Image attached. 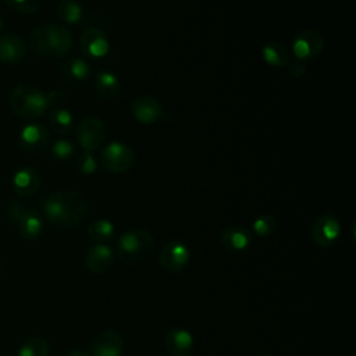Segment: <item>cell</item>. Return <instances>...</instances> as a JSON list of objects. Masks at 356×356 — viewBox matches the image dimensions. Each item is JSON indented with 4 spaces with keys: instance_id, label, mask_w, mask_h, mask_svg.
Returning <instances> with one entry per match:
<instances>
[{
    "instance_id": "28",
    "label": "cell",
    "mask_w": 356,
    "mask_h": 356,
    "mask_svg": "<svg viewBox=\"0 0 356 356\" xmlns=\"http://www.w3.org/2000/svg\"><path fill=\"white\" fill-rule=\"evenodd\" d=\"M51 153L60 161H70L75 156V146L67 139H58L53 143Z\"/></svg>"
},
{
    "instance_id": "34",
    "label": "cell",
    "mask_w": 356,
    "mask_h": 356,
    "mask_svg": "<svg viewBox=\"0 0 356 356\" xmlns=\"http://www.w3.org/2000/svg\"><path fill=\"white\" fill-rule=\"evenodd\" d=\"M67 356H90V353L83 350V349H74Z\"/></svg>"
},
{
    "instance_id": "19",
    "label": "cell",
    "mask_w": 356,
    "mask_h": 356,
    "mask_svg": "<svg viewBox=\"0 0 356 356\" xmlns=\"http://www.w3.org/2000/svg\"><path fill=\"white\" fill-rule=\"evenodd\" d=\"M261 56H263V60L271 67H285L292 60L289 47L275 40L268 42L267 44L263 46Z\"/></svg>"
},
{
    "instance_id": "25",
    "label": "cell",
    "mask_w": 356,
    "mask_h": 356,
    "mask_svg": "<svg viewBox=\"0 0 356 356\" xmlns=\"http://www.w3.org/2000/svg\"><path fill=\"white\" fill-rule=\"evenodd\" d=\"M74 124V117L72 114L60 107V108H54L50 114H49V125L58 134H67L71 131Z\"/></svg>"
},
{
    "instance_id": "7",
    "label": "cell",
    "mask_w": 356,
    "mask_h": 356,
    "mask_svg": "<svg viewBox=\"0 0 356 356\" xmlns=\"http://www.w3.org/2000/svg\"><path fill=\"white\" fill-rule=\"evenodd\" d=\"M325 46V38L316 29H303L298 32L291 44V50L296 60L309 61L318 57Z\"/></svg>"
},
{
    "instance_id": "10",
    "label": "cell",
    "mask_w": 356,
    "mask_h": 356,
    "mask_svg": "<svg viewBox=\"0 0 356 356\" xmlns=\"http://www.w3.org/2000/svg\"><path fill=\"white\" fill-rule=\"evenodd\" d=\"M79 46H81L82 54L89 60L103 58L110 51L108 38L99 28L83 29L79 39Z\"/></svg>"
},
{
    "instance_id": "12",
    "label": "cell",
    "mask_w": 356,
    "mask_h": 356,
    "mask_svg": "<svg viewBox=\"0 0 356 356\" xmlns=\"http://www.w3.org/2000/svg\"><path fill=\"white\" fill-rule=\"evenodd\" d=\"M93 356H122L124 339L115 330L97 332L90 345Z\"/></svg>"
},
{
    "instance_id": "4",
    "label": "cell",
    "mask_w": 356,
    "mask_h": 356,
    "mask_svg": "<svg viewBox=\"0 0 356 356\" xmlns=\"http://www.w3.org/2000/svg\"><path fill=\"white\" fill-rule=\"evenodd\" d=\"M153 245L154 239L149 231L135 228L125 231L124 234L120 235V238L117 239L115 249L117 254L122 260L132 263L146 257L153 249Z\"/></svg>"
},
{
    "instance_id": "27",
    "label": "cell",
    "mask_w": 356,
    "mask_h": 356,
    "mask_svg": "<svg viewBox=\"0 0 356 356\" xmlns=\"http://www.w3.org/2000/svg\"><path fill=\"white\" fill-rule=\"evenodd\" d=\"M277 228V220L274 216L271 214H263L259 216L254 221H253V232L260 236V238H266L274 234Z\"/></svg>"
},
{
    "instance_id": "20",
    "label": "cell",
    "mask_w": 356,
    "mask_h": 356,
    "mask_svg": "<svg viewBox=\"0 0 356 356\" xmlns=\"http://www.w3.org/2000/svg\"><path fill=\"white\" fill-rule=\"evenodd\" d=\"M18 231L22 238L32 241L36 239L43 229V221L40 214L36 210L26 209V211L22 214V217L18 220Z\"/></svg>"
},
{
    "instance_id": "30",
    "label": "cell",
    "mask_w": 356,
    "mask_h": 356,
    "mask_svg": "<svg viewBox=\"0 0 356 356\" xmlns=\"http://www.w3.org/2000/svg\"><path fill=\"white\" fill-rule=\"evenodd\" d=\"M7 7L19 14H32L39 8L40 0H4Z\"/></svg>"
},
{
    "instance_id": "6",
    "label": "cell",
    "mask_w": 356,
    "mask_h": 356,
    "mask_svg": "<svg viewBox=\"0 0 356 356\" xmlns=\"http://www.w3.org/2000/svg\"><path fill=\"white\" fill-rule=\"evenodd\" d=\"M100 164L108 172L122 174L134 167L135 153L125 143L114 140L102 149Z\"/></svg>"
},
{
    "instance_id": "22",
    "label": "cell",
    "mask_w": 356,
    "mask_h": 356,
    "mask_svg": "<svg viewBox=\"0 0 356 356\" xmlns=\"http://www.w3.org/2000/svg\"><path fill=\"white\" fill-rule=\"evenodd\" d=\"M114 224L107 218L93 220L88 227V236L95 243H106L114 235Z\"/></svg>"
},
{
    "instance_id": "24",
    "label": "cell",
    "mask_w": 356,
    "mask_h": 356,
    "mask_svg": "<svg viewBox=\"0 0 356 356\" xmlns=\"http://www.w3.org/2000/svg\"><path fill=\"white\" fill-rule=\"evenodd\" d=\"M57 17L67 24H78L83 18V8L76 0H63L57 6Z\"/></svg>"
},
{
    "instance_id": "14",
    "label": "cell",
    "mask_w": 356,
    "mask_h": 356,
    "mask_svg": "<svg viewBox=\"0 0 356 356\" xmlns=\"http://www.w3.org/2000/svg\"><path fill=\"white\" fill-rule=\"evenodd\" d=\"M114 261V250L107 243L92 245L85 254V266L95 274L107 273Z\"/></svg>"
},
{
    "instance_id": "32",
    "label": "cell",
    "mask_w": 356,
    "mask_h": 356,
    "mask_svg": "<svg viewBox=\"0 0 356 356\" xmlns=\"http://www.w3.org/2000/svg\"><path fill=\"white\" fill-rule=\"evenodd\" d=\"M25 211H26V207H24V204H21L18 202H11L6 209V213H7L8 218L14 222H18V220L22 217V214Z\"/></svg>"
},
{
    "instance_id": "9",
    "label": "cell",
    "mask_w": 356,
    "mask_h": 356,
    "mask_svg": "<svg viewBox=\"0 0 356 356\" xmlns=\"http://www.w3.org/2000/svg\"><path fill=\"white\" fill-rule=\"evenodd\" d=\"M341 235V222L332 213L320 214L312 225V239L321 248L332 246Z\"/></svg>"
},
{
    "instance_id": "5",
    "label": "cell",
    "mask_w": 356,
    "mask_h": 356,
    "mask_svg": "<svg viewBox=\"0 0 356 356\" xmlns=\"http://www.w3.org/2000/svg\"><path fill=\"white\" fill-rule=\"evenodd\" d=\"M76 139L83 150H97L107 139V127L103 120L96 115H85L79 120L76 129Z\"/></svg>"
},
{
    "instance_id": "8",
    "label": "cell",
    "mask_w": 356,
    "mask_h": 356,
    "mask_svg": "<svg viewBox=\"0 0 356 356\" xmlns=\"http://www.w3.org/2000/svg\"><path fill=\"white\" fill-rule=\"evenodd\" d=\"M191 260L189 248L178 239L165 242L159 250V261L161 267L170 273H181Z\"/></svg>"
},
{
    "instance_id": "21",
    "label": "cell",
    "mask_w": 356,
    "mask_h": 356,
    "mask_svg": "<svg viewBox=\"0 0 356 356\" xmlns=\"http://www.w3.org/2000/svg\"><path fill=\"white\" fill-rule=\"evenodd\" d=\"M95 89L103 99H114L120 93L121 83L118 76L111 71H102L95 78Z\"/></svg>"
},
{
    "instance_id": "11",
    "label": "cell",
    "mask_w": 356,
    "mask_h": 356,
    "mask_svg": "<svg viewBox=\"0 0 356 356\" xmlns=\"http://www.w3.org/2000/svg\"><path fill=\"white\" fill-rule=\"evenodd\" d=\"M132 117L145 125L154 124L163 115V107L157 99L149 95H140L131 102Z\"/></svg>"
},
{
    "instance_id": "26",
    "label": "cell",
    "mask_w": 356,
    "mask_h": 356,
    "mask_svg": "<svg viewBox=\"0 0 356 356\" xmlns=\"http://www.w3.org/2000/svg\"><path fill=\"white\" fill-rule=\"evenodd\" d=\"M49 343L42 337H32L18 350V356H49Z\"/></svg>"
},
{
    "instance_id": "31",
    "label": "cell",
    "mask_w": 356,
    "mask_h": 356,
    "mask_svg": "<svg viewBox=\"0 0 356 356\" xmlns=\"http://www.w3.org/2000/svg\"><path fill=\"white\" fill-rule=\"evenodd\" d=\"M46 99H47L49 107L60 108L67 102V95L63 89H53L46 95Z\"/></svg>"
},
{
    "instance_id": "36",
    "label": "cell",
    "mask_w": 356,
    "mask_h": 356,
    "mask_svg": "<svg viewBox=\"0 0 356 356\" xmlns=\"http://www.w3.org/2000/svg\"><path fill=\"white\" fill-rule=\"evenodd\" d=\"M260 356H271V355H268V353H263V355H260Z\"/></svg>"
},
{
    "instance_id": "23",
    "label": "cell",
    "mask_w": 356,
    "mask_h": 356,
    "mask_svg": "<svg viewBox=\"0 0 356 356\" xmlns=\"http://www.w3.org/2000/svg\"><path fill=\"white\" fill-rule=\"evenodd\" d=\"M63 74L74 81V82H83L89 78L90 75V65L86 60L83 58H78V57H74V58H70L64 67H63Z\"/></svg>"
},
{
    "instance_id": "3",
    "label": "cell",
    "mask_w": 356,
    "mask_h": 356,
    "mask_svg": "<svg viewBox=\"0 0 356 356\" xmlns=\"http://www.w3.org/2000/svg\"><path fill=\"white\" fill-rule=\"evenodd\" d=\"M8 103L13 113L24 120L40 118L49 108L46 93L29 83L17 85L10 93Z\"/></svg>"
},
{
    "instance_id": "15",
    "label": "cell",
    "mask_w": 356,
    "mask_h": 356,
    "mask_svg": "<svg viewBox=\"0 0 356 356\" xmlns=\"http://www.w3.org/2000/svg\"><path fill=\"white\" fill-rule=\"evenodd\" d=\"M220 242L228 250L243 252L252 245L253 235L243 225H229L220 232Z\"/></svg>"
},
{
    "instance_id": "33",
    "label": "cell",
    "mask_w": 356,
    "mask_h": 356,
    "mask_svg": "<svg viewBox=\"0 0 356 356\" xmlns=\"http://www.w3.org/2000/svg\"><path fill=\"white\" fill-rule=\"evenodd\" d=\"M289 67V75L292 78H302L306 71H307V65L305 61H300V60H291V63L288 64Z\"/></svg>"
},
{
    "instance_id": "1",
    "label": "cell",
    "mask_w": 356,
    "mask_h": 356,
    "mask_svg": "<svg viewBox=\"0 0 356 356\" xmlns=\"http://www.w3.org/2000/svg\"><path fill=\"white\" fill-rule=\"evenodd\" d=\"M43 211L53 225L71 228L85 220L89 211V202L86 196L78 191L63 189L44 197Z\"/></svg>"
},
{
    "instance_id": "35",
    "label": "cell",
    "mask_w": 356,
    "mask_h": 356,
    "mask_svg": "<svg viewBox=\"0 0 356 356\" xmlns=\"http://www.w3.org/2000/svg\"><path fill=\"white\" fill-rule=\"evenodd\" d=\"M3 25H4V17H3V14L0 13V29L3 28Z\"/></svg>"
},
{
    "instance_id": "13",
    "label": "cell",
    "mask_w": 356,
    "mask_h": 356,
    "mask_svg": "<svg viewBox=\"0 0 356 356\" xmlns=\"http://www.w3.org/2000/svg\"><path fill=\"white\" fill-rule=\"evenodd\" d=\"M195 345L191 331L182 327H174L164 337V348L170 356H189Z\"/></svg>"
},
{
    "instance_id": "17",
    "label": "cell",
    "mask_w": 356,
    "mask_h": 356,
    "mask_svg": "<svg viewBox=\"0 0 356 356\" xmlns=\"http://www.w3.org/2000/svg\"><path fill=\"white\" fill-rule=\"evenodd\" d=\"M26 53L24 40L14 33H6L0 36V61L6 64L19 63Z\"/></svg>"
},
{
    "instance_id": "18",
    "label": "cell",
    "mask_w": 356,
    "mask_h": 356,
    "mask_svg": "<svg viewBox=\"0 0 356 356\" xmlns=\"http://www.w3.org/2000/svg\"><path fill=\"white\" fill-rule=\"evenodd\" d=\"M40 186V175L32 167L19 168L13 177V188L19 196H31Z\"/></svg>"
},
{
    "instance_id": "29",
    "label": "cell",
    "mask_w": 356,
    "mask_h": 356,
    "mask_svg": "<svg viewBox=\"0 0 356 356\" xmlns=\"http://www.w3.org/2000/svg\"><path fill=\"white\" fill-rule=\"evenodd\" d=\"M76 167L79 170L81 174L83 175H92L97 171V160L93 154V152H89V150H83L79 156H78V160H76Z\"/></svg>"
},
{
    "instance_id": "2",
    "label": "cell",
    "mask_w": 356,
    "mask_h": 356,
    "mask_svg": "<svg viewBox=\"0 0 356 356\" xmlns=\"http://www.w3.org/2000/svg\"><path fill=\"white\" fill-rule=\"evenodd\" d=\"M29 47L42 58H60L71 50L72 35L63 25L51 22L42 24L31 32Z\"/></svg>"
},
{
    "instance_id": "16",
    "label": "cell",
    "mask_w": 356,
    "mask_h": 356,
    "mask_svg": "<svg viewBox=\"0 0 356 356\" xmlns=\"http://www.w3.org/2000/svg\"><path fill=\"white\" fill-rule=\"evenodd\" d=\"M49 142V132L40 124H28L19 132V145L26 152H39Z\"/></svg>"
}]
</instances>
